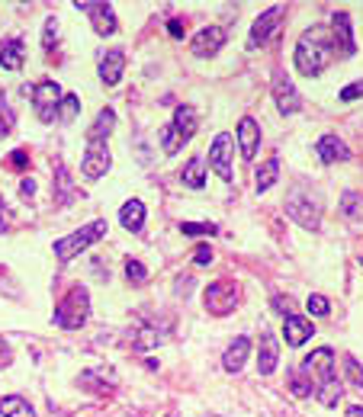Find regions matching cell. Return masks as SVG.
<instances>
[{"instance_id":"277c9868","label":"cell","mask_w":363,"mask_h":417,"mask_svg":"<svg viewBox=\"0 0 363 417\" xmlns=\"http://www.w3.org/2000/svg\"><path fill=\"white\" fill-rule=\"evenodd\" d=\"M286 215L296 225H302V228L315 231L318 225H322V202H318V196H312L309 190H292L290 196H286Z\"/></svg>"},{"instance_id":"f546056e","label":"cell","mask_w":363,"mask_h":417,"mask_svg":"<svg viewBox=\"0 0 363 417\" xmlns=\"http://www.w3.org/2000/svg\"><path fill=\"white\" fill-rule=\"evenodd\" d=\"M341 395H344V388H341V382H337V379L318 388V401H322L324 408H334V404L341 401Z\"/></svg>"},{"instance_id":"7bdbcfd3","label":"cell","mask_w":363,"mask_h":417,"mask_svg":"<svg viewBox=\"0 0 363 417\" xmlns=\"http://www.w3.org/2000/svg\"><path fill=\"white\" fill-rule=\"evenodd\" d=\"M20 196H23V199H33V196H36V180H33V177L20 183Z\"/></svg>"},{"instance_id":"5b68a950","label":"cell","mask_w":363,"mask_h":417,"mask_svg":"<svg viewBox=\"0 0 363 417\" xmlns=\"http://www.w3.org/2000/svg\"><path fill=\"white\" fill-rule=\"evenodd\" d=\"M302 372L309 376V382L315 385V388L334 382V379H337V372H334V350H331V346H318V350H312V356H305V363H302Z\"/></svg>"},{"instance_id":"30bf717a","label":"cell","mask_w":363,"mask_h":417,"mask_svg":"<svg viewBox=\"0 0 363 417\" xmlns=\"http://www.w3.org/2000/svg\"><path fill=\"white\" fill-rule=\"evenodd\" d=\"M110 164H113V154H110V148H106V141H87L84 158H81L84 177H91V180L103 177V173L110 170Z\"/></svg>"},{"instance_id":"ffe728a7","label":"cell","mask_w":363,"mask_h":417,"mask_svg":"<svg viewBox=\"0 0 363 417\" xmlns=\"http://www.w3.org/2000/svg\"><path fill=\"white\" fill-rule=\"evenodd\" d=\"M119 225H123L126 231H132V235H138L145 225V202L142 199H129V202L119 209Z\"/></svg>"},{"instance_id":"8d00e7d4","label":"cell","mask_w":363,"mask_h":417,"mask_svg":"<svg viewBox=\"0 0 363 417\" xmlns=\"http://www.w3.org/2000/svg\"><path fill=\"white\" fill-rule=\"evenodd\" d=\"M309 312L315 314V318H324V314L331 312L328 299H324V295H309Z\"/></svg>"},{"instance_id":"f1b7e54d","label":"cell","mask_w":363,"mask_h":417,"mask_svg":"<svg viewBox=\"0 0 363 417\" xmlns=\"http://www.w3.org/2000/svg\"><path fill=\"white\" fill-rule=\"evenodd\" d=\"M341 215H347V218H360L363 215V196L357 190H344L341 192Z\"/></svg>"},{"instance_id":"3957f363","label":"cell","mask_w":363,"mask_h":417,"mask_svg":"<svg viewBox=\"0 0 363 417\" xmlns=\"http://www.w3.org/2000/svg\"><path fill=\"white\" fill-rule=\"evenodd\" d=\"M106 231H110V228H106V218H97V222L84 225V228L74 231V235H68V237H61V241H55V257H58L61 263H68L71 257H78L81 250L91 247V244L103 241Z\"/></svg>"},{"instance_id":"836d02e7","label":"cell","mask_w":363,"mask_h":417,"mask_svg":"<svg viewBox=\"0 0 363 417\" xmlns=\"http://www.w3.org/2000/svg\"><path fill=\"white\" fill-rule=\"evenodd\" d=\"M180 231H183L187 237H196V235H215L219 228H215L213 222H183Z\"/></svg>"},{"instance_id":"9a60e30c","label":"cell","mask_w":363,"mask_h":417,"mask_svg":"<svg viewBox=\"0 0 363 417\" xmlns=\"http://www.w3.org/2000/svg\"><path fill=\"white\" fill-rule=\"evenodd\" d=\"M273 100H277V109L280 113H299V106H302V100H299V90L292 87V81L286 74H277L273 77Z\"/></svg>"},{"instance_id":"d4e9b609","label":"cell","mask_w":363,"mask_h":417,"mask_svg":"<svg viewBox=\"0 0 363 417\" xmlns=\"http://www.w3.org/2000/svg\"><path fill=\"white\" fill-rule=\"evenodd\" d=\"M113 125H116V113H113V109H100L97 122L87 128V141H103L106 135L113 132Z\"/></svg>"},{"instance_id":"f6af8a7d","label":"cell","mask_w":363,"mask_h":417,"mask_svg":"<svg viewBox=\"0 0 363 417\" xmlns=\"http://www.w3.org/2000/svg\"><path fill=\"white\" fill-rule=\"evenodd\" d=\"M209 260H213V250H209V247H206V244H203V247H200V250H196V263H200V267H206V263H209Z\"/></svg>"},{"instance_id":"7a4b0ae2","label":"cell","mask_w":363,"mask_h":417,"mask_svg":"<svg viewBox=\"0 0 363 417\" xmlns=\"http://www.w3.org/2000/svg\"><path fill=\"white\" fill-rule=\"evenodd\" d=\"M91 318V292L84 286H74L65 299L55 305V324L61 331H78L84 321Z\"/></svg>"},{"instance_id":"f35d334b","label":"cell","mask_w":363,"mask_h":417,"mask_svg":"<svg viewBox=\"0 0 363 417\" xmlns=\"http://www.w3.org/2000/svg\"><path fill=\"white\" fill-rule=\"evenodd\" d=\"M26 164H29V154L23 151V148H20V151H14V154L7 158V167H10V170H23Z\"/></svg>"},{"instance_id":"44dd1931","label":"cell","mask_w":363,"mask_h":417,"mask_svg":"<svg viewBox=\"0 0 363 417\" xmlns=\"http://www.w3.org/2000/svg\"><path fill=\"white\" fill-rule=\"evenodd\" d=\"M174 132L180 135L183 141H190L196 135V125H200V119H196V113H193V106H177L174 109Z\"/></svg>"},{"instance_id":"74e56055","label":"cell","mask_w":363,"mask_h":417,"mask_svg":"<svg viewBox=\"0 0 363 417\" xmlns=\"http://www.w3.org/2000/svg\"><path fill=\"white\" fill-rule=\"evenodd\" d=\"M344 366H347V379L354 385H363V369H360V363H357L354 356H344Z\"/></svg>"},{"instance_id":"8992f818","label":"cell","mask_w":363,"mask_h":417,"mask_svg":"<svg viewBox=\"0 0 363 417\" xmlns=\"http://www.w3.org/2000/svg\"><path fill=\"white\" fill-rule=\"evenodd\" d=\"M283 16H286V6H270V10L260 13V16L254 19V26H251L247 48H260V45L270 42V38L280 32V26H283Z\"/></svg>"},{"instance_id":"4dcf8cb0","label":"cell","mask_w":363,"mask_h":417,"mask_svg":"<svg viewBox=\"0 0 363 417\" xmlns=\"http://www.w3.org/2000/svg\"><path fill=\"white\" fill-rule=\"evenodd\" d=\"M78 113H81V100H78V96H74V93H65V96H61V103H58V119H61V122H71Z\"/></svg>"},{"instance_id":"c3c4849f","label":"cell","mask_w":363,"mask_h":417,"mask_svg":"<svg viewBox=\"0 0 363 417\" xmlns=\"http://www.w3.org/2000/svg\"><path fill=\"white\" fill-rule=\"evenodd\" d=\"M4 215H7V205H4V199H0V228L7 225V218H4Z\"/></svg>"},{"instance_id":"83f0119b","label":"cell","mask_w":363,"mask_h":417,"mask_svg":"<svg viewBox=\"0 0 363 417\" xmlns=\"http://www.w3.org/2000/svg\"><path fill=\"white\" fill-rule=\"evenodd\" d=\"M74 199V183H71V177H68V170L65 167H58L55 170V202H71Z\"/></svg>"},{"instance_id":"7402d4cb","label":"cell","mask_w":363,"mask_h":417,"mask_svg":"<svg viewBox=\"0 0 363 417\" xmlns=\"http://www.w3.org/2000/svg\"><path fill=\"white\" fill-rule=\"evenodd\" d=\"M247 350H251V340H247V337H235L232 346L225 350V356H222V366H225L228 372H238L241 366H245V359H247Z\"/></svg>"},{"instance_id":"484cf974","label":"cell","mask_w":363,"mask_h":417,"mask_svg":"<svg viewBox=\"0 0 363 417\" xmlns=\"http://www.w3.org/2000/svg\"><path fill=\"white\" fill-rule=\"evenodd\" d=\"M180 180H183V186H187V190H203V183H206V164H203L200 158L187 160Z\"/></svg>"},{"instance_id":"cb8c5ba5","label":"cell","mask_w":363,"mask_h":417,"mask_svg":"<svg viewBox=\"0 0 363 417\" xmlns=\"http://www.w3.org/2000/svg\"><path fill=\"white\" fill-rule=\"evenodd\" d=\"M0 417H36V411L23 395H7L0 398Z\"/></svg>"},{"instance_id":"4fadbf2b","label":"cell","mask_w":363,"mask_h":417,"mask_svg":"<svg viewBox=\"0 0 363 417\" xmlns=\"http://www.w3.org/2000/svg\"><path fill=\"white\" fill-rule=\"evenodd\" d=\"M232 135H215V141L209 145V164L225 183L232 180Z\"/></svg>"},{"instance_id":"5bb4252c","label":"cell","mask_w":363,"mask_h":417,"mask_svg":"<svg viewBox=\"0 0 363 417\" xmlns=\"http://www.w3.org/2000/svg\"><path fill=\"white\" fill-rule=\"evenodd\" d=\"M277 363H280V344L270 327H264L260 331V344H257V372L260 376H270L277 369Z\"/></svg>"},{"instance_id":"bcb514c9","label":"cell","mask_w":363,"mask_h":417,"mask_svg":"<svg viewBox=\"0 0 363 417\" xmlns=\"http://www.w3.org/2000/svg\"><path fill=\"white\" fill-rule=\"evenodd\" d=\"M168 29H170V36H177V38L183 36V23H180V19H170V23H168Z\"/></svg>"},{"instance_id":"60d3db41","label":"cell","mask_w":363,"mask_h":417,"mask_svg":"<svg viewBox=\"0 0 363 417\" xmlns=\"http://www.w3.org/2000/svg\"><path fill=\"white\" fill-rule=\"evenodd\" d=\"M55 32H58V23H55V16H48L46 19V36H42V45H46V48L55 45Z\"/></svg>"},{"instance_id":"ab89813d","label":"cell","mask_w":363,"mask_h":417,"mask_svg":"<svg viewBox=\"0 0 363 417\" xmlns=\"http://www.w3.org/2000/svg\"><path fill=\"white\" fill-rule=\"evenodd\" d=\"M357 96H363V81H354V83H347V87L341 90V100H344V103L357 100Z\"/></svg>"},{"instance_id":"6da1fadb","label":"cell","mask_w":363,"mask_h":417,"mask_svg":"<svg viewBox=\"0 0 363 417\" xmlns=\"http://www.w3.org/2000/svg\"><path fill=\"white\" fill-rule=\"evenodd\" d=\"M331 55H334V45H331V36L324 26H312L296 45V71L305 77H318L324 68L331 64Z\"/></svg>"},{"instance_id":"e0dca14e","label":"cell","mask_w":363,"mask_h":417,"mask_svg":"<svg viewBox=\"0 0 363 417\" xmlns=\"http://www.w3.org/2000/svg\"><path fill=\"white\" fill-rule=\"evenodd\" d=\"M283 334H286V344L290 346H302L305 340L315 334V327H312V321L302 318V314H290V318H283Z\"/></svg>"},{"instance_id":"d6a6232c","label":"cell","mask_w":363,"mask_h":417,"mask_svg":"<svg viewBox=\"0 0 363 417\" xmlns=\"http://www.w3.org/2000/svg\"><path fill=\"white\" fill-rule=\"evenodd\" d=\"M161 148H164V154H177L183 148V138L174 132V125H164L161 128Z\"/></svg>"},{"instance_id":"4316f807","label":"cell","mask_w":363,"mask_h":417,"mask_svg":"<svg viewBox=\"0 0 363 417\" xmlns=\"http://www.w3.org/2000/svg\"><path fill=\"white\" fill-rule=\"evenodd\" d=\"M277 177H280V160L270 158V160H264V164L257 167V173H254V183H257V190L264 192V190H270V186L277 183Z\"/></svg>"},{"instance_id":"ba28073f","label":"cell","mask_w":363,"mask_h":417,"mask_svg":"<svg viewBox=\"0 0 363 417\" xmlns=\"http://www.w3.org/2000/svg\"><path fill=\"white\" fill-rule=\"evenodd\" d=\"M74 10H84L87 16H91L97 36H113V32H116V13H113V6L103 4V0H74Z\"/></svg>"},{"instance_id":"603a6c76","label":"cell","mask_w":363,"mask_h":417,"mask_svg":"<svg viewBox=\"0 0 363 417\" xmlns=\"http://www.w3.org/2000/svg\"><path fill=\"white\" fill-rule=\"evenodd\" d=\"M23 51H26V45H23V38H20V36L7 38V42H4V48H0V68L20 71V64H23Z\"/></svg>"},{"instance_id":"9c48e42d","label":"cell","mask_w":363,"mask_h":417,"mask_svg":"<svg viewBox=\"0 0 363 417\" xmlns=\"http://www.w3.org/2000/svg\"><path fill=\"white\" fill-rule=\"evenodd\" d=\"M331 45H334V55H341V58L357 55V42H354V32H350V16L344 10L331 13Z\"/></svg>"},{"instance_id":"7c38bea8","label":"cell","mask_w":363,"mask_h":417,"mask_svg":"<svg viewBox=\"0 0 363 417\" xmlns=\"http://www.w3.org/2000/svg\"><path fill=\"white\" fill-rule=\"evenodd\" d=\"M222 45H225V29H219V26H203V29L190 38V51H193L196 58L219 55Z\"/></svg>"},{"instance_id":"ac0fdd59","label":"cell","mask_w":363,"mask_h":417,"mask_svg":"<svg viewBox=\"0 0 363 417\" xmlns=\"http://www.w3.org/2000/svg\"><path fill=\"white\" fill-rule=\"evenodd\" d=\"M315 154L324 160V164H337V160H347L350 158L347 145H344L337 135H322V138H318V145H315Z\"/></svg>"},{"instance_id":"b9f144b4","label":"cell","mask_w":363,"mask_h":417,"mask_svg":"<svg viewBox=\"0 0 363 417\" xmlns=\"http://www.w3.org/2000/svg\"><path fill=\"white\" fill-rule=\"evenodd\" d=\"M14 363V350H10V344L4 337H0V369H7V366Z\"/></svg>"},{"instance_id":"2e32d148","label":"cell","mask_w":363,"mask_h":417,"mask_svg":"<svg viewBox=\"0 0 363 417\" xmlns=\"http://www.w3.org/2000/svg\"><path fill=\"white\" fill-rule=\"evenodd\" d=\"M123 71H126V51L123 48H110L103 58H100V81L106 87H116L123 81Z\"/></svg>"},{"instance_id":"d590c367","label":"cell","mask_w":363,"mask_h":417,"mask_svg":"<svg viewBox=\"0 0 363 417\" xmlns=\"http://www.w3.org/2000/svg\"><path fill=\"white\" fill-rule=\"evenodd\" d=\"M126 276H129V282H138V286H142V282L148 279V269H145L138 260H129L126 263Z\"/></svg>"},{"instance_id":"ee69618b","label":"cell","mask_w":363,"mask_h":417,"mask_svg":"<svg viewBox=\"0 0 363 417\" xmlns=\"http://www.w3.org/2000/svg\"><path fill=\"white\" fill-rule=\"evenodd\" d=\"M273 305H277L280 312L286 314V318H290V314H292V299H283V295H280V299H273Z\"/></svg>"},{"instance_id":"8fae6325","label":"cell","mask_w":363,"mask_h":417,"mask_svg":"<svg viewBox=\"0 0 363 417\" xmlns=\"http://www.w3.org/2000/svg\"><path fill=\"white\" fill-rule=\"evenodd\" d=\"M235 305H238V289H235V282L219 279L206 289V312L209 314H228Z\"/></svg>"},{"instance_id":"1f68e13d","label":"cell","mask_w":363,"mask_h":417,"mask_svg":"<svg viewBox=\"0 0 363 417\" xmlns=\"http://www.w3.org/2000/svg\"><path fill=\"white\" fill-rule=\"evenodd\" d=\"M290 388H292V395H296V398L312 395V382H309V376H305L302 369H292V372H290Z\"/></svg>"},{"instance_id":"d6986e66","label":"cell","mask_w":363,"mask_h":417,"mask_svg":"<svg viewBox=\"0 0 363 417\" xmlns=\"http://www.w3.org/2000/svg\"><path fill=\"white\" fill-rule=\"evenodd\" d=\"M238 145H241V154H245L247 160L257 154V145H260V125L251 119V115H245V119L238 122Z\"/></svg>"},{"instance_id":"e575fe53","label":"cell","mask_w":363,"mask_h":417,"mask_svg":"<svg viewBox=\"0 0 363 417\" xmlns=\"http://www.w3.org/2000/svg\"><path fill=\"white\" fill-rule=\"evenodd\" d=\"M14 122H16V115H14V109L7 106V100H0V138L14 128Z\"/></svg>"},{"instance_id":"7dc6e473","label":"cell","mask_w":363,"mask_h":417,"mask_svg":"<svg viewBox=\"0 0 363 417\" xmlns=\"http://www.w3.org/2000/svg\"><path fill=\"white\" fill-rule=\"evenodd\" d=\"M347 417H363V404H350V408H347Z\"/></svg>"},{"instance_id":"52a82bcc","label":"cell","mask_w":363,"mask_h":417,"mask_svg":"<svg viewBox=\"0 0 363 417\" xmlns=\"http://www.w3.org/2000/svg\"><path fill=\"white\" fill-rule=\"evenodd\" d=\"M29 96H33V106L36 113H39L42 122H55V115H58V103H61V87L55 81H42L36 83L33 90H29Z\"/></svg>"}]
</instances>
